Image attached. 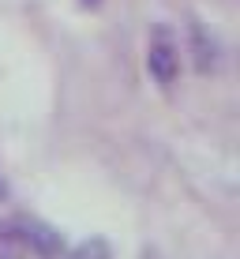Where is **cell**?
<instances>
[{
	"label": "cell",
	"mask_w": 240,
	"mask_h": 259,
	"mask_svg": "<svg viewBox=\"0 0 240 259\" xmlns=\"http://www.w3.org/2000/svg\"><path fill=\"white\" fill-rule=\"evenodd\" d=\"M8 222H12L19 244L26 248V255H38V259H60V255H64V237H60L49 222L26 218V214H19V218H8Z\"/></svg>",
	"instance_id": "cell-1"
},
{
	"label": "cell",
	"mask_w": 240,
	"mask_h": 259,
	"mask_svg": "<svg viewBox=\"0 0 240 259\" xmlns=\"http://www.w3.org/2000/svg\"><path fill=\"white\" fill-rule=\"evenodd\" d=\"M147 71L158 87H173L180 79V46L169 30H154L147 46Z\"/></svg>",
	"instance_id": "cell-2"
},
{
	"label": "cell",
	"mask_w": 240,
	"mask_h": 259,
	"mask_svg": "<svg viewBox=\"0 0 240 259\" xmlns=\"http://www.w3.org/2000/svg\"><path fill=\"white\" fill-rule=\"evenodd\" d=\"M188 34H191V53H195V68L207 75V71H218L221 64V49H218V38L214 34H207L203 30V23H195L188 26Z\"/></svg>",
	"instance_id": "cell-3"
},
{
	"label": "cell",
	"mask_w": 240,
	"mask_h": 259,
	"mask_svg": "<svg viewBox=\"0 0 240 259\" xmlns=\"http://www.w3.org/2000/svg\"><path fill=\"white\" fill-rule=\"evenodd\" d=\"M60 259H113V248H109V240L90 237V240H79L72 252H64Z\"/></svg>",
	"instance_id": "cell-4"
},
{
	"label": "cell",
	"mask_w": 240,
	"mask_h": 259,
	"mask_svg": "<svg viewBox=\"0 0 240 259\" xmlns=\"http://www.w3.org/2000/svg\"><path fill=\"white\" fill-rule=\"evenodd\" d=\"M0 259H26V248L19 244L12 222H0Z\"/></svg>",
	"instance_id": "cell-5"
},
{
	"label": "cell",
	"mask_w": 240,
	"mask_h": 259,
	"mask_svg": "<svg viewBox=\"0 0 240 259\" xmlns=\"http://www.w3.org/2000/svg\"><path fill=\"white\" fill-rule=\"evenodd\" d=\"M139 259H162V255H158L154 248H143V255H139Z\"/></svg>",
	"instance_id": "cell-6"
},
{
	"label": "cell",
	"mask_w": 240,
	"mask_h": 259,
	"mask_svg": "<svg viewBox=\"0 0 240 259\" xmlns=\"http://www.w3.org/2000/svg\"><path fill=\"white\" fill-rule=\"evenodd\" d=\"M8 199V184H4V177H0V203Z\"/></svg>",
	"instance_id": "cell-7"
},
{
	"label": "cell",
	"mask_w": 240,
	"mask_h": 259,
	"mask_svg": "<svg viewBox=\"0 0 240 259\" xmlns=\"http://www.w3.org/2000/svg\"><path fill=\"white\" fill-rule=\"evenodd\" d=\"M83 4H98V0H83Z\"/></svg>",
	"instance_id": "cell-8"
}]
</instances>
